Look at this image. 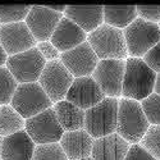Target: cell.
I'll use <instances>...</instances> for the list:
<instances>
[{
	"label": "cell",
	"mask_w": 160,
	"mask_h": 160,
	"mask_svg": "<svg viewBox=\"0 0 160 160\" xmlns=\"http://www.w3.org/2000/svg\"><path fill=\"white\" fill-rule=\"evenodd\" d=\"M104 99L105 95L102 94L100 86L92 78V76L74 78L72 86L68 90V94L65 96L67 101L74 104L85 112L98 105Z\"/></svg>",
	"instance_id": "obj_14"
},
{
	"label": "cell",
	"mask_w": 160,
	"mask_h": 160,
	"mask_svg": "<svg viewBox=\"0 0 160 160\" xmlns=\"http://www.w3.org/2000/svg\"><path fill=\"white\" fill-rule=\"evenodd\" d=\"M156 76L141 58H127L122 96L124 99L142 101L154 94Z\"/></svg>",
	"instance_id": "obj_1"
},
{
	"label": "cell",
	"mask_w": 160,
	"mask_h": 160,
	"mask_svg": "<svg viewBox=\"0 0 160 160\" xmlns=\"http://www.w3.org/2000/svg\"><path fill=\"white\" fill-rule=\"evenodd\" d=\"M52 109H54L58 122L64 129V132L78 131L85 128L86 112L76 106L74 104L64 99L52 105Z\"/></svg>",
	"instance_id": "obj_20"
},
{
	"label": "cell",
	"mask_w": 160,
	"mask_h": 160,
	"mask_svg": "<svg viewBox=\"0 0 160 160\" xmlns=\"http://www.w3.org/2000/svg\"><path fill=\"white\" fill-rule=\"evenodd\" d=\"M119 100L106 98L98 105L86 110L85 129L94 140L113 135L117 132Z\"/></svg>",
	"instance_id": "obj_4"
},
{
	"label": "cell",
	"mask_w": 160,
	"mask_h": 160,
	"mask_svg": "<svg viewBox=\"0 0 160 160\" xmlns=\"http://www.w3.org/2000/svg\"><path fill=\"white\" fill-rule=\"evenodd\" d=\"M141 106L150 126H160V95L154 92L141 101Z\"/></svg>",
	"instance_id": "obj_26"
},
{
	"label": "cell",
	"mask_w": 160,
	"mask_h": 160,
	"mask_svg": "<svg viewBox=\"0 0 160 160\" xmlns=\"http://www.w3.org/2000/svg\"><path fill=\"white\" fill-rule=\"evenodd\" d=\"M142 59L155 73H160V42H158Z\"/></svg>",
	"instance_id": "obj_31"
},
{
	"label": "cell",
	"mask_w": 160,
	"mask_h": 160,
	"mask_svg": "<svg viewBox=\"0 0 160 160\" xmlns=\"http://www.w3.org/2000/svg\"><path fill=\"white\" fill-rule=\"evenodd\" d=\"M24 129L36 145L58 143L64 135V129L59 124L52 108L26 119Z\"/></svg>",
	"instance_id": "obj_9"
},
{
	"label": "cell",
	"mask_w": 160,
	"mask_h": 160,
	"mask_svg": "<svg viewBox=\"0 0 160 160\" xmlns=\"http://www.w3.org/2000/svg\"><path fill=\"white\" fill-rule=\"evenodd\" d=\"M87 42L100 60L122 59L126 60L128 51L123 30H118L109 24H102L87 35Z\"/></svg>",
	"instance_id": "obj_3"
},
{
	"label": "cell",
	"mask_w": 160,
	"mask_h": 160,
	"mask_svg": "<svg viewBox=\"0 0 160 160\" xmlns=\"http://www.w3.org/2000/svg\"><path fill=\"white\" fill-rule=\"evenodd\" d=\"M150 128V123L146 118L141 102L121 99L118 110V124L117 133L123 137L128 143H140Z\"/></svg>",
	"instance_id": "obj_2"
},
{
	"label": "cell",
	"mask_w": 160,
	"mask_h": 160,
	"mask_svg": "<svg viewBox=\"0 0 160 160\" xmlns=\"http://www.w3.org/2000/svg\"><path fill=\"white\" fill-rule=\"evenodd\" d=\"M126 60L122 59H104L99 60L92 78L100 86L106 98L118 99L122 96L123 79H124Z\"/></svg>",
	"instance_id": "obj_10"
},
{
	"label": "cell",
	"mask_w": 160,
	"mask_h": 160,
	"mask_svg": "<svg viewBox=\"0 0 160 160\" xmlns=\"http://www.w3.org/2000/svg\"><path fill=\"white\" fill-rule=\"evenodd\" d=\"M0 42L8 57L36 48L37 44L26 22L0 26Z\"/></svg>",
	"instance_id": "obj_13"
},
{
	"label": "cell",
	"mask_w": 160,
	"mask_h": 160,
	"mask_svg": "<svg viewBox=\"0 0 160 160\" xmlns=\"http://www.w3.org/2000/svg\"><path fill=\"white\" fill-rule=\"evenodd\" d=\"M79 160H94V159H92L91 156H88V158H85V159H79Z\"/></svg>",
	"instance_id": "obj_36"
},
{
	"label": "cell",
	"mask_w": 160,
	"mask_h": 160,
	"mask_svg": "<svg viewBox=\"0 0 160 160\" xmlns=\"http://www.w3.org/2000/svg\"><path fill=\"white\" fill-rule=\"evenodd\" d=\"M26 119L10 104L0 105V136L7 137L24 129Z\"/></svg>",
	"instance_id": "obj_22"
},
{
	"label": "cell",
	"mask_w": 160,
	"mask_h": 160,
	"mask_svg": "<svg viewBox=\"0 0 160 160\" xmlns=\"http://www.w3.org/2000/svg\"><path fill=\"white\" fill-rule=\"evenodd\" d=\"M136 8H137L138 18L159 24V22H160V5H138Z\"/></svg>",
	"instance_id": "obj_28"
},
{
	"label": "cell",
	"mask_w": 160,
	"mask_h": 160,
	"mask_svg": "<svg viewBox=\"0 0 160 160\" xmlns=\"http://www.w3.org/2000/svg\"><path fill=\"white\" fill-rule=\"evenodd\" d=\"M99 60L100 59L87 41L60 54V62L74 78L92 76L99 64Z\"/></svg>",
	"instance_id": "obj_12"
},
{
	"label": "cell",
	"mask_w": 160,
	"mask_h": 160,
	"mask_svg": "<svg viewBox=\"0 0 160 160\" xmlns=\"http://www.w3.org/2000/svg\"><path fill=\"white\" fill-rule=\"evenodd\" d=\"M126 46L131 58H143L148 52L160 42L159 24L137 18L127 28L123 30Z\"/></svg>",
	"instance_id": "obj_5"
},
{
	"label": "cell",
	"mask_w": 160,
	"mask_h": 160,
	"mask_svg": "<svg viewBox=\"0 0 160 160\" xmlns=\"http://www.w3.org/2000/svg\"><path fill=\"white\" fill-rule=\"evenodd\" d=\"M73 81L74 77L72 73L65 68L60 59H58L46 63L38 83L48 94L52 104H55L65 99Z\"/></svg>",
	"instance_id": "obj_8"
},
{
	"label": "cell",
	"mask_w": 160,
	"mask_h": 160,
	"mask_svg": "<svg viewBox=\"0 0 160 160\" xmlns=\"http://www.w3.org/2000/svg\"><path fill=\"white\" fill-rule=\"evenodd\" d=\"M124 160H156V159L145 148H142L140 143H135L131 145Z\"/></svg>",
	"instance_id": "obj_30"
},
{
	"label": "cell",
	"mask_w": 160,
	"mask_h": 160,
	"mask_svg": "<svg viewBox=\"0 0 160 160\" xmlns=\"http://www.w3.org/2000/svg\"><path fill=\"white\" fill-rule=\"evenodd\" d=\"M64 16L45 5H32L26 18V24L30 28L37 42L50 41V38Z\"/></svg>",
	"instance_id": "obj_11"
},
{
	"label": "cell",
	"mask_w": 160,
	"mask_h": 160,
	"mask_svg": "<svg viewBox=\"0 0 160 160\" xmlns=\"http://www.w3.org/2000/svg\"><path fill=\"white\" fill-rule=\"evenodd\" d=\"M48 7L57 13H60V14H64V12L67 9V5H48Z\"/></svg>",
	"instance_id": "obj_33"
},
{
	"label": "cell",
	"mask_w": 160,
	"mask_h": 160,
	"mask_svg": "<svg viewBox=\"0 0 160 160\" xmlns=\"http://www.w3.org/2000/svg\"><path fill=\"white\" fill-rule=\"evenodd\" d=\"M140 145L156 160H160V126H150Z\"/></svg>",
	"instance_id": "obj_27"
},
{
	"label": "cell",
	"mask_w": 160,
	"mask_h": 160,
	"mask_svg": "<svg viewBox=\"0 0 160 160\" xmlns=\"http://www.w3.org/2000/svg\"><path fill=\"white\" fill-rule=\"evenodd\" d=\"M155 94L160 95V73H158L156 76V82H155V90H154Z\"/></svg>",
	"instance_id": "obj_34"
},
{
	"label": "cell",
	"mask_w": 160,
	"mask_h": 160,
	"mask_svg": "<svg viewBox=\"0 0 160 160\" xmlns=\"http://www.w3.org/2000/svg\"><path fill=\"white\" fill-rule=\"evenodd\" d=\"M94 141V137L90 136L88 132L83 128L78 131L64 132L59 143L68 160H79L91 156Z\"/></svg>",
	"instance_id": "obj_18"
},
{
	"label": "cell",
	"mask_w": 160,
	"mask_h": 160,
	"mask_svg": "<svg viewBox=\"0 0 160 160\" xmlns=\"http://www.w3.org/2000/svg\"><path fill=\"white\" fill-rule=\"evenodd\" d=\"M138 18L137 8L133 5L117 7V5H105L104 7V23L109 24L118 30H124Z\"/></svg>",
	"instance_id": "obj_21"
},
{
	"label": "cell",
	"mask_w": 160,
	"mask_h": 160,
	"mask_svg": "<svg viewBox=\"0 0 160 160\" xmlns=\"http://www.w3.org/2000/svg\"><path fill=\"white\" fill-rule=\"evenodd\" d=\"M36 143L30 137L26 129H22L14 135L3 137L2 142V160H32Z\"/></svg>",
	"instance_id": "obj_15"
},
{
	"label": "cell",
	"mask_w": 160,
	"mask_h": 160,
	"mask_svg": "<svg viewBox=\"0 0 160 160\" xmlns=\"http://www.w3.org/2000/svg\"><path fill=\"white\" fill-rule=\"evenodd\" d=\"M30 10V5H0V26L24 22Z\"/></svg>",
	"instance_id": "obj_24"
},
{
	"label": "cell",
	"mask_w": 160,
	"mask_h": 160,
	"mask_svg": "<svg viewBox=\"0 0 160 160\" xmlns=\"http://www.w3.org/2000/svg\"><path fill=\"white\" fill-rule=\"evenodd\" d=\"M2 142H3V137L0 136V155H2Z\"/></svg>",
	"instance_id": "obj_35"
},
{
	"label": "cell",
	"mask_w": 160,
	"mask_h": 160,
	"mask_svg": "<svg viewBox=\"0 0 160 160\" xmlns=\"http://www.w3.org/2000/svg\"><path fill=\"white\" fill-rule=\"evenodd\" d=\"M10 105L24 119H30L52 108L54 104L38 82H31L18 85Z\"/></svg>",
	"instance_id": "obj_6"
},
{
	"label": "cell",
	"mask_w": 160,
	"mask_h": 160,
	"mask_svg": "<svg viewBox=\"0 0 160 160\" xmlns=\"http://www.w3.org/2000/svg\"><path fill=\"white\" fill-rule=\"evenodd\" d=\"M129 148L131 143L115 132L94 141L91 158L94 160H124Z\"/></svg>",
	"instance_id": "obj_17"
},
{
	"label": "cell",
	"mask_w": 160,
	"mask_h": 160,
	"mask_svg": "<svg viewBox=\"0 0 160 160\" xmlns=\"http://www.w3.org/2000/svg\"><path fill=\"white\" fill-rule=\"evenodd\" d=\"M32 160H68L60 143L37 145Z\"/></svg>",
	"instance_id": "obj_25"
},
{
	"label": "cell",
	"mask_w": 160,
	"mask_h": 160,
	"mask_svg": "<svg viewBox=\"0 0 160 160\" xmlns=\"http://www.w3.org/2000/svg\"><path fill=\"white\" fill-rule=\"evenodd\" d=\"M46 63L37 48H32L27 51L8 57L5 67L21 85L38 82Z\"/></svg>",
	"instance_id": "obj_7"
},
{
	"label": "cell",
	"mask_w": 160,
	"mask_h": 160,
	"mask_svg": "<svg viewBox=\"0 0 160 160\" xmlns=\"http://www.w3.org/2000/svg\"><path fill=\"white\" fill-rule=\"evenodd\" d=\"M37 50L40 51V54L42 55V58L46 62H52L60 59V51L52 45L50 41H42L36 44Z\"/></svg>",
	"instance_id": "obj_29"
},
{
	"label": "cell",
	"mask_w": 160,
	"mask_h": 160,
	"mask_svg": "<svg viewBox=\"0 0 160 160\" xmlns=\"http://www.w3.org/2000/svg\"><path fill=\"white\" fill-rule=\"evenodd\" d=\"M18 85L17 79L7 67H0V105H8L12 102Z\"/></svg>",
	"instance_id": "obj_23"
},
{
	"label": "cell",
	"mask_w": 160,
	"mask_h": 160,
	"mask_svg": "<svg viewBox=\"0 0 160 160\" xmlns=\"http://www.w3.org/2000/svg\"><path fill=\"white\" fill-rule=\"evenodd\" d=\"M7 60H8V54L5 52L2 42H0V67H4L7 64Z\"/></svg>",
	"instance_id": "obj_32"
},
{
	"label": "cell",
	"mask_w": 160,
	"mask_h": 160,
	"mask_svg": "<svg viewBox=\"0 0 160 160\" xmlns=\"http://www.w3.org/2000/svg\"><path fill=\"white\" fill-rule=\"evenodd\" d=\"M86 41L87 33L82 28H79L74 22L65 17L62 18L50 38V42L60 51V54L69 51Z\"/></svg>",
	"instance_id": "obj_16"
},
{
	"label": "cell",
	"mask_w": 160,
	"mask_h": 160,
	"mask_svg": "<svg viewBox=\"0 0 160 160\" xmlns=\"http://www.w3.org/2000/svg\"><path fill=\"white\" fill-rule=\"evenodd\" d=\"M0 160H2V159H0Z\"/></svg>",
	"instance_id": "obj_38"
},
{
	"label": "cell",
	"mask_w": 160,
	"mask_h": 160,
	"mask_svg": "<svg viewBox=\"0 0 160 160\" xmlns=\"http://www.w3.org/2000/svg\"><path fill=\"white\" fill-rule=\"evenodd\" d=\"M159 28H160V22H159Z\"/></svg>",
	"instance_id": "obj_37"
},
{
	"label": "cell",
	"mask_w": 160,
	"mask_h": 160,
	"mask_svg": "<svg viewBox=\"0 0 160 160\" xmlns=\"http://www.w3.org/2000/svg\"><path fill=\"white\" fill-rule=\"evenodd\" d=\"M63 16L74 22L86 33H91L92 31H95L96 28L104 24V7L67 5V9Z\"/></svg>",
	"instance_id": "obj_19"
}]
</instances>
